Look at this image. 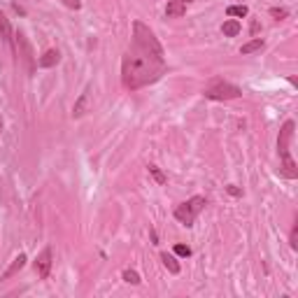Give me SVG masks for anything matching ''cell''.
Listing matches in <instances>:
<instances>
[{
	"instance_id": "1",
	"label": "cell",
	"mask_w": 298,
	"mask_h": 298,
	"mask_svg": "<svg viewBox=\"0 0 298 298\" xmlns=\"http://www.w3.org/2000/svg\"><path fill=\"white\" fill-rule=\"evenodd\" d=\"M166 70V59H156L149 52L140 49V47H130L128 52L123 54V63H121V79L123 86L135 91L142 86L156 82Z\"/></svg>"
},
{
	"instance_id": "2",
	"label": "cell",
	"mask_w": 298,
	"mask_h": 298,
	"mask_svg": "<svg viewBox=\"0 0 298 298\" xmlns=\"http://www.w3.org/2000/svg\"><path fill=\"white\" fill-rule=\"evenodd\" d=\"M294 128H296V123L291 121H284V126L280 128V138H277V154H280V159H282V175L289 177V179H296L298 177V168L294 159H291V138H294Z\"/></svg>"
},
{
	"instance_id": "3",
	"label": "cell",
	"mask_w": 298,
	"mask_h": 298,
	"mask_svg": "<svg viewBox=\"0 0 298 298\" xmlns=\"http://www.w3.org/2000/svg\"><path fill=\"white\" fill-rule=\"evenodd\" d=\"M133 45L140 47V49H145V52H149L152 56H156V59H163V56H166L161 42L156 40V35H154V31L149 26H145L142 21L133 23Z\"/></svg>"
},
{
	"instance_id": "4",
	"label": "cell",
	"mask_w": 298,
	"mask_h": 298,
	"mask_svg": "<svg viewBox=\"0 0 298 298\" xmlns=\"http://www.w3.org/2000/svg\"><path fill=\"white\" fill-rule=\"evenodd\" d=\"M205 205H207V200L203 196H193V198L184 200L182 205L175 207V219L179 224H184L186 229H191L193 222L198 219V214L205 210Z\"/></svg>"
},
{
	"instance_id": "5",
	"label": "cell",
	"mask_w": 298,
	"mask_h": 298,
	"mask_svg": "<svg viewBox=\"0 0 298 298\" xmlns=\"http://www.w3.org/2000/svg\"><path fill=\"white\" fill-rule=\"evenodd\" d=\"M203 96L210 98V100H233V98H240L242 91H240L236 84H231V82L222 79V77H214L212 82L203 89Z\"/></svg>"
},
{
	"instance_id": "6",
	"label": "cell",
	"mask_w": 298,
	"mask_h": 298,
	"mask_svg": "<svg viewBox=\"0 0 298 298\" xmlns=\"http://www.w3.org/2000/svg\"><path fill=\"white\" fill-rule=\"evenodd\" d=\"M14 45H16V49H19L21 61L26 63V68H28V75H33V72H35V54H33V47H31V42H28V38H26L21 31L14 35Z\"/></svg>"
},
{
	"instance_id": "7",
	"label": "cell",
	"mask_w": 298,
	"mask_h": 298,
	"mask_svg": "<svg viewBox=\"0 0 298 298\" xmlns=\"http://www.w3.org/2000/svg\"><path fill=\"white\" fill-rule=\"evenodd\" d=\"M35 270H38V275L42 280L49 277V273H52V247H45L40 252V256L35 259Z\"/></svg>"
},
{
	"instance_id": "8",
	"label": "cell",
	"mask_w": 298,
	"mask_h": 298,
	"mask_svg": "<svg viewBox=\"0 0 298 298\" xmlns=\"http://www.w3.org/2000/svg\"><path fill=\"white\" fill-rule=\"evenodd\" d=\"M191 0H168V5H166V16L170 19H177V16H182L186 12V5H189Z\"/></svg>"
},
{
	"instance_id": "9",
	"label": "cell",
	"mask_w": 298,
	"mask_h": 298,
	"mask_svg": "<svg viewBox=\"0 0 298 298\" xmlns=\"http://www.w3.org/2000/svg\"><path fill=\"white\" fill-rule=\"evenodd\" d=\"M59 61H61V54L56 52V49H47V52L38 59V65L40 68H54Z\"/></svg>"
},
{
	"instance_id": "10",
	"label": "cell",
	"mask_w": 298,
	"mask_h": 298,
	"mask_svg": "<svg viewBox=\"0 0 298 298\" xmlns=\"http://www.w3.org/2000/svg\"><path fill=\"white\" fill-rule=\"evenodd\" d=\"M0 38L5 40L9 47H14V33H12V26H9V19L2 12H0Z\"/></svg>"
},
{
	"instance_id": "11",
	"label": "cell",
	"mask_w": 298,
	"mask_h": 298,
	"mask_svg": "<svg viewBox=\"0 0 298 298\" xmlns=\"http://www.w3.org/2000/svg\"><path fill=\"white\" fill-rule=\"evenodd\" d=\"M23 266H26V254H19V256H16V259L12 261V266H9L7 270L2 273V277H0V282H2V280H9V277H14Z\"/></svg>"
},
{
	"instance_id": "12",
	"label": "cell",
	"mask_w": 298,
	"mask_h": 298,
	"mask_svg": "<svg viewBox=\"0 0 298 298\" xmlns=\"http://www.w3.org/2000/svg\"><path fill=\"white\" fill-rule=\"evenodd\" d=\"M240 31H242V26H240V21H236V19H229V21H224V26H222V33L226 38H236Z\"/></svg>"
},
{
	"instance_id": "13",
	"label": "cell",
	"mask_w": 298,
	"mask_h": 298,
	"mask_svg": "<svg viewBox=\"0 0 298 298\" xmlns=\"http://www.w3.org/2000/svg\"><path fill=\"white\" fill-rule=\"evenodd\" d=\"M86 103H89V89H86V91L82 93L79 98H77L75 107H72V117H75V119H79V117L86 112Z\"/></svg>"
},
{
	"instance_id": "14",
	"label": "cell",
	"mask_w": 298,
	"mask_h": 298,
	"mask_svg": "<svg viewBox=\"0 0 298 298\" xmlns=\"http://www.w3.org/2000/svg\"><path fill=\"white\" fill-rule=\"evenodd\" d=\"M263 45H266V42H263V40L261 38H254V40H249V42H247V45H242L240 47V54H254V52H261V49H263Z\"/></svg>"
},
{
	"instance_id": "15",
	"label": "cell",
	"mask_w": 298,
	"mask_h": 298,
	"mask_svg": "<svg viewBox=\"0 0 298 298\" xmlns=\"http://www.w3.org/2000/svg\"><path fill=\"white\" fill-rule=\"evenodd\" d=\"M161 261H163V266L168 268V270L173 273V275H177V273H179V263H177V259L173 256V254L163 252V254H161Z\"/></svg>"
},
{
	"instance_id": "16",
	"label": "cell",
	"mask_w": 298,
	"mask_h": 298,
	"mask_svg": "<svg viewBox=\"0 0 298 298\" xmlns=\"http://www.w3.org/2000/svg\"><path fill=\"white\" fill-rule=\"evenodd\" d=\"M147 170H149V175H152L159 184H166V182H168V177L163 175V170H161L159 166H147Z\"/></svg>"
},
{
	"instance_id": "17",
	"label": "cell",
	"mask_w": 298,
	"mask_h": 298,
	"mask_svg": "<svg viewBox=\"0 0 298 298\" xmlns=\"http://www.w3.org/2000/svg\"><path fill=\"white\" fill-rule=\"evenodd\" d=\"M247 12H249V9H247L245 5H231V7L226 9V14H229V16H240V19L247 16Z\"/></svg>"
},
{
	"instance_id": "18",
	"label": "cell",
	"mask_w": 298,
	"mask_h": 298,
	"mask_svg": "<svg viewBox=\"0 0 298 298\" xmlns=\"http://www.w3.org/2000/svg\"><path fill=\"white\" fill-rule=\"evenodd\" d=\"M270 16H273V19H277V21H282V19H287V16H289V9H284V7H270Z\"/></svg>"
},
{
	"instance_id": "19",
	"label": "cell",
	"mask_w": 298,
	"mask_h": 298,
	"mask_svg": "<svg viewBox=\"0 0 298 298\" xmlns=\"http://www.w3.org/2000/svg\"><path fill=\"white\" fill-rule=\"evenodd\" d=\"M123 280H126V282L128 284H140V275L138 273H135V270H123Z\"/></svg>"
},
{
	"instance_id": "20",
	"label": "cell",
	"mask_w": 298,
	"mask_h": 298,
	"mask_svg": "<svg viewBox=\"0 0 298 298\" xmlns=\"http://www.w3.org/2000/svg\"><path fill=\"white\" fill-rule=\"evenodd\" d=\"M173 252H175L177 256H191V249H189L186 245H175V249H173Z\"/></svg>"
},
{
	"instance_id": "21",
	"label": "cell",
	"mask_w": 298,
	"mask_h": 298,
	"mask_svg": "<svg viewBox=\"0 0 298 298\" xmlns=\"http://www.w3.org/2000/svg\"><path fill=\"white\" fill-rule=\"evenodd\" d=\"M63 5H65V7H70V9H79L82 7V0H61Z\"/></svg>"
},
{
	"instance_id": "22",
	"label": "cell",
	"mask_w": 298,
	"mask_h": 298,
	"mask_svg": "<svg viewBox=\"0 0 298 298\" xmlns=\"http://www.w3.org/2000/svg\"><path fill=\"white\" fill-rule=\"evenodd\" d=\"M226 191H229L231 196H242V191H240L238 186H233V184H231V186H226Z\"/></svg>"
},
{
	"instance_id": "23",
	"label": "cell",
	"mask_w": 298,
	"mask_h": 298,
	"mask_svg": "<svg viewBox=\"0 0 298 298\" xmlns=\"http://www.w3.org/2000/svg\"><path fill=\"white\" fill-rule=\"evenodd\" d=\"M296 233H298V226H294V231H291V247H294V249L298 247V242H296Z\"/></svg>"
},
{
	"instance_id": "24",
	"label": "cell",
	"mask_w": 298,
	"mask_h": 298,
	"mask_svg": "<svg viewBox=\"0 0 298 298\" xmlns=\"http://www.w3.org/2000/svg\"><path fill=\"white\" fill-rule=\"evenodd\" d=\"M14 12H19V14H26V9H23V7H19L16 2H14Z\"/></svg>"
},
{
	"instance_id": "25",
	"label": "cell",
	"mask_w": 298,
	"mask_h": 298,
	"mask_svg": "<svg viewBox=\"0 0 298 298\" xmlns=\"http://www.w3.org/2000/svg\"><path fill=\"white\" fill-rule=\"evenodd\" d=\"M0 130H2V119H0Z\"/></svg>"
}]
</instances>
